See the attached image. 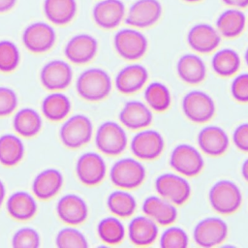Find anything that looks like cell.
<instances>
[{
  "instance_id": "cell-22",
  "label": "cell",
  "mask_w": 248,
  "mask_h": 248,
  "mask_svg": "<svg viewBox=\"0 0 248 248\" xmlns=\"http://www.w3.org/2000/svg\"><path fill=\"white\" fill-rule=\"evenodd\" d=\"M120 123L133 131H140L148 127L152 120V111L149 107L140 101L127 102L118 115Z\"/></svg>"
},
{
  "instance_id": "cell-30",
  "label": "cell",
  "mask_w": 248,
  "mask_h": 248,
  "mask_svg": "<svg viewBox=\"0 0 248 248\" xmlns=\"http://www.w3.org/2000/svg\"><path fill=\"white\" fill-rule=\"evenodd\" d=\"M43 121L40 113L32 108H23L16 111L13 119L16 133L23 138H33L42 129Z\"/></svg>"
},
{
  "instance_id": "cell-33",
  "label": "cell",
  "mask_w": 248,
  "mask_h": 248,
  "mask_svg": "<svg viewBox=\"0 0 248 248\" xmlns=\"http://www.w3.org/2000/svg\"><path fill=\"white\" fill-rule=\"evenodd\" d=\"M24 144L20 138L14 134L0 137V164L5 167L17 165L24 156Z\"/></svg>"
},
{
  "instance_id": "cell-32",
  "label": "cell",
  "mask_w": 248,
  "mask_h": 248,
  "mask_svg": "<svg viewBox=\"0 0 248 248\" xmlns=\"http://www.w3.org/2000/svg\"><path fill=\"white\" fill-rule=\"evenodd\" d=\"M241 65V59L237 51L232 48H221L216 51L211 59V67L214 73L222 78L234 76Z\"/></svg>"
},
{
  "instance_id": "cell-39",
  "label": "cell",
  "mask_w": 248,
  "mask_h": 248,
  "mask_svg": "<svg viewBox=\"0 0 248 248\" xmlns=\"http://www.w3.org/2000/svg\"><path fill=\"white\" fill-rule=\"evenodd\" d=\"M162 248H186L189 244V237L185 230L176 226H170L160 236Z\"/></svg>"
},
{
  "instance_id": "cell-2",
  "label": "cell",
  "mask_w": 248,
  "mask_h": 248,
  "mask_svg": "<svg viewBox=\"0 0 248 248\" xmlns=\"http://www.w3.org/2000/svg\"><path fill=\"white\" fill-rule=\"evenodd\" d=\"M208 201L214 211L222 215H230L240 207L242 193L234 182L221 179L211 186L208 192Z\"/></svg>"
},
{
  "instance_id": "cell-16",
  "label": "cell",
  "mask_w": 248,
  "mask_h": 248,
  "mask_svg": "<svg viewBox=\"0 0 248 248\" xmlns=\"http://www.w3.org/2000/svg\"><path fill=\"white\" fill-rule=\"evenodd\" d=\"M189 46L198 53H210L217 49L221 43V35L209 23H197L187 33Z\"/></svg>"
},
{
  "instance_id": "cell-7",
  "label": "cell",
  "mask_w": 248,
  "mask_h": 248,
  "mask_svg": "<svg viewBox=\"0 0 248 248\" xmlns=\"http://www.w3.org/2000/svg\"><path fill=\"white\" fill-rule=\"evenodd\" d=\"M170 166L177 173L185 177H193L202 172L204 168V160L196 147L188 143H181L172 149Z\"/></svg>"
},
{
  "instance_id": "cell-48",
  "label": "cell",
  "mask_w": 248,
  "mask_h": 248,
  "mask_svg": "<svg viewBox=\"0 0 248 248\" xmlns=\"http://www.w3.org/2000/svg\"><path fill=\"white\" fill-rule=\"evenodd\" d=\"M244 60H245V63L248 67V47H247V49L245 50V53H244Z\"/></svg>"
},
{
  "instance_id": "cell-37",
  "label": "cell",
  "mask_w": 248,
  "mask_h": 248,
  "mask_svg": "<svg viewBox=\"0 0 248 248\" xmlns=\"http://www.w3.org/2000/svg\"><path fill=\"white\" fill-rule=\"evenodd\" d=\"M20 62V52L17 46L9 40L0 41V72L12 73Z\"/></svg>"
},
{
  "instance_id": "cell-36",
  "label": "cell",
  "mask_w": 248,
  "mask_h": 248,
  "mask_svg": "<svg viewBox=\"0 0 248 248\" xmlns=\"http://www.w3.org/2000/svg\"><path fill=\"white\" fill-rule=\"evenodd\" d=\"M99 238L106 244L116 245L122 242L125 237V228L120 219L116 216L103 218L97 225Z\"/></svg>"
},
{
  "instance_id": "cell-3",
  "label": "cell",
  "mask_w": 248,
  "mask_h": 248,
  "mask_svg": "<svg viewBox=\"0 0 248 248\" xmlns=\"http://www.w3.org/2000/svg\"><path fill=\"white\" fill-rule=\"evenodd\" d=\"M146 171L144 166L134 158H122L116 161L110 170L111 183L123 190H133L140 187L145 179Z\"/></svg>"
},
{
  "instance_id": "cell-45",
  "label": "cell",
  "mask_w": 248,
  "mask_h": 248,
  "mask_svg": "<svg viewBox=\"0 0 248 248\" xmlns=\"http://www.w3.org/2000/svg\"><path fill=\"white\" fill-rule=\"evenodd\" d=\"M16 4V0H0V14L11 11Z\"/></svg>"
},
{
  "instance_id": "cell-23",
  "label": "cell",
  "mask_w": 248,
  "mask_h": 248,
  "mask_svg": "<svg viewBox=\"0 0 248 248\" xmlns=\"http://www.w3.org/2000/svg\"><path fill=\"white\" fill-rule=\"evenodd\" d=\"M142 212L157 225L170 226L177 219L175 204L160 196H149L142 202Z\"/></svg>"
},
{
  "instance_id": "cell-1",
  "label": "cell",
  "mask_w": 248,
  "mask_h": 248,
  "mask_svg": "<svg viewBox=\"0 0 248 248\" xmlns=\"http://www.w3.org/2000/svg\"><path fill=\"white\" fill-rule=\"evenodd\" d=\"M112 83L109 75L101 68H89L78 78L76 89L80 98L88 102H100L111 91Z\"/></svg>"
},
{
  "instance_id": "cell-11",
  "label": "cell",
  "mask_w": 248,
  "mask_h": 248,
  "mask_svg": "<svg viewBox=\"0 0 248 248\" xmlns=\"http://www.w3.org/2000/svg\"><path fill=\"white\" fill-rule=\"evenodd\" d=\"M162 11L159 0H137L128 9L124 21L137 29L148 28L158 22Z\"/></svg>"
},
{
  "instance_id": "cell-34",
  "label": "cell",
  "mask_w": 248,
  "mask_h": 248,
  "mask_svg": "<svg viewBox=\"0 0 248 248\" xmlns=\"http://www.w3.org/2000/svg\"><path fill=\"white\" fill-rule=\"evenodd\" d=\"M107 206L109 211L118 218L131 217L137 209L135 197L127 190H116L111 192L107 199Z\"/></svg>"
},
{
  "instance_id": "cell-40",
  "label": "cell",
  "mask_w": 248,
  "mask_h": 248,
  "mask_svg": "<svg viewBox=\"0 0 248 248\" xmlns=\"http://www.w3.org/2000/svg\"><path fill=\"white\" fill-rule=\"evenodd\" d=\"M40 243L39 232L31 227L18 229L12 237V246L15 248H37Z\"/></svg>"
},
{
  "instance_id": "cell-24",
  "label": "cell",
  "mask_w": 248,
  "mask_h": 248,
  "mask_svg": "<svg viewBox=\"0 0 248 248\" xmlns=\"http://www.w3.org/2000/svg\"><path fill=\"white\" fill-rule=\"evenodd\" d=\"M63 185V175L59 170L49 168L40 171L32 182V192L34 196L46 201L58 194Z\"/></svg>"
},
{
  "instance_id": "cell-44",
  "label": "cell",
  "mask_w": 248,
  "mask_h": 248,
  "mask_svg": "<svg viewBox=\"0 0 248 248\" xmlns=\"http://www.w3.org/2000/svg\"><path fill=\"white\" fill-rule=\"evenodd\" d=\"M224 4L231 8L245 9L248 7V0H221Z\"/></svg>"
},
{
  "instance_id": "cell-10",
  "label": "cell",
  "mask_w": 248,
  "mask_h": 248,
  "mask_svg": "<svg viewBox=\"0 0 248 248\" xmlns=\"http://www.w3.org/2000/svg\"><path fill=\"white\" fill-rule=\"evenodd\" d=\"M229 228L227 223L218 217H206L194 228L193 238L197 245L210 248L222 244L228 237Z\"/></svg>"
},
{
  "instance_id": "cell-9",
  "label": "cell",
  "mask_w": 248,
  "mask_h": 248,
  "mask_svg": "<svg viewBox=\"0 0 248 248\" xmlns=\"http://www.w3.org/2000/svg\"><path fill=\"white\" fill-rule=\"evenodd\" d=\"M181 108L186 118L197 124L211 120L216 109L212 97L201 90L188 92L182 99Z\"/></svg>"
},
{
  "instance_id": "cell-6",
  "label": "cell",
  "mask_w": 248,
  "mask_h": 248,
  "mask_svg": "<svg viewBox=\"0 0 248 248\" xmlns=\"http://www.w3.org/2000/svg\"><path fill=\"white\" fill-rule=\"evenodd\" d=\"M95 144L103 154L117 156L127 147V134L120 124L114 121H106L97 129Z\"/></svg>"
},
{
  "instance_id": "cell-13",
  "label": "cell",
  "mask_w": 248,
  "mask_h": 248,
  "mask_svg": "<svg viewBox=\"0 0 248 248\" xmlns=\"http://www.w3.org/2000/svg\"><path fill=\"white\" fill-rule=\"evenodd\" d=\"M22 43L33 53L48 51L55 44L56 33L53 27L44 21L30 23L22 32Z\"/></svg>"
},
{
  "instance_id": "cell-18",
  "label": "cell",
  "mask_w": 248,
  "mask_h": 248,
  "mask_svg": "<svg viewBox=\"0 0 248 248\" xmlns=\"http://www.w3.org/2000/svg\"><path fill=\"white\" fill-rule=\"evenodd\" d=\"M126 16V8L122 0H100L92 10V17L96 25L102 29L111 30L119 26Z\"/></svg>"
},
{
  "instance_id": "cell-43",
  "label": "cell",
  "mask_w": 248,
  "mask_h": 248,
  "mask_svg": "<svg viewBox=\"0 0 248 248\" xmlns=\"http://www.w3.org/2000/svg\"><path fill=\"white\" fill-rule=\"evenodd\" d=\"M232 140L237 149L248 153V122L241 123L234 129Z\"/></svg>"
},
{
  "instance_id": "cell-20",
  "label": "cell",
  "mask_w": 248,
  "mask_h": 248,
  "mask_svg": "<svg viewBox=\"0 0 248 248\" xmlns=\"http://www.w3.org/2000/svg\"><path fill=\"white\" fill-rule=\"evenodd\" d=\"M148 71L143 65L133 63L123 67L117 73L114 84L118 92L130 95L142 89L148 80Z\"/></svg>"
},
{
  "instance_id": "cell-28",
  "label": "cell",
  "mask_w": 248,
  "mask_h": 248,
  "mask_svg": "<svg viewBox=\"0 0 248 248\" xmlns=\"http://www.w3.org/2000/svg\"><path fill=\"white\" fill-rule=\"evenodd\" d=\"M246 16L240 9L229 8L219 15L216 19V29L222 37L233 39L245 29Z\"/></svg>"
},
{
  "instance_id": "cell-14",
  "label": "cell",
  "mask_w": 248,
  "mask_h": 248,
  "mask_svg": "<svg viewBox=\"0 0 248 248\" xmlns=\"http://www.w3.org/2000/svg\"><path fill=\"white\" fill-rule=\"evenodd\" d=\"M76 173L85 186L100 184L107 173V165L103 157L96 152H85L76 163Z\"/></svg>"
},
{
  "instance_id": "cell-46",
  "label": "cell",
  "mask_w": 248,
  "mask_h": 248,
  "mask_svg": "<svg viewBox=\"0 0 248 248\" xmlns=\"http://www.w3.org/2000/svg\"><path fill=\"white\" fill-rule=\"evenodd\" d=\"M241 175L248 182V158L241 165Z\"/></svg>"
},
{
  "instance_id": "cell-8",
  "label": "cell",
  "mask_w": 248,
  "mask_h": 248,
  "mask_svg": "<svg viewBox=\"0 0 248 248\" xmlns=\"http://www.w3.org/2000/svg\"><path fill=\"white\" fill-rule=\"evenodd\" d=\"M157 194L175 205H182L191 197V185L185 176L179 173L166 172L155 180Z\"/></svg>"
},
{
  "instance_id": "cell-5",
  "label": "cell",
  "mask_w": 248,
  "mask_h": 248,
  "mask_svg": "<svg viewBox=\"0 0 248 248\" xmlns=\"http://www.w3.org/2000/svg\"><path fill=\"white\" fill-rule=\"evenodd\" d=\"M113 46L120 57L127 61H137L146 53L148 41L139 29L130 27L120 29L115 33Z\"/></svg>"
},
{
  "instance_id": "cell-35",
  "label": "cell",
  "mask_w": 248,
  "mask_h": 248,
  "mask_svg": "<svg viewBox=\"0 0 248 248\" xmlns=\"http://www.w3.org/2000/svg\"><path fill=\"white\" fill-rule=\"evenodd\" d=\"M143 96L149 108L157 112L166 111L171 104V95L169 88L159 81L149 83L145 87Z\"/></svg>"
},
{
  "instance_id": "cell-29",
  "label": "cell",
  "mask_w": 248,
  "mask_h": 248,
  "mask_svg": "<svg viewBox=\"0 0 248 248\" xmlns=\"http://www.w3.org/2000/svg\"><path fill=\"white\" fill-rule=\"evenodd\" d=\"M43 10L46 17L55 25L70 23L78 10L76 0H44Z\"/></svg>"
},
{
  "instance_id": "cell-15",
  "label": "cell",
  "mask_w": 248,
  "mask_h": 248,
  "mask_svg": "<svg viewBox=\"0 0 248 248\" xmlns=\"http://www.w3.org/2000/svg\"><path fill=\"white\" fill-rule=\"evenodd\" d=\"M73 70L69 63L60 60H50L46 63L40 72L42 85L48 91H61L72 82Z\"/></svg>"
},
{
  "instance_id": "cell-4",
  "label": "cell",
  "mask_w": 248,
  "mask_h": 248,
  "mask_svg": "<svg viewBox=\"0 0 248 248\" xmlns=\"http://www.w3.org/2000/svg\"><path fill=\"white\" fill-rule=\"evenodd\" d=\"M93 135V124L84 114H75L67 118L59 130L61 142L70 149L87 144Z\"/></svg>"
},
{
  "instance_id": "cell-12",
  "label": "cell",
  "mask_w": 248,
  "mask_h": 248,
  "mask_svg": "<svg viewBox=\"0 0 248 248\" xmlns=\"http://www.w3.org/2000/svg\"><path fill=\"white\" fill-rule=\"evenodd\" d=\"M165 147L163 136L156 130H140L132 139L130 148L135 157L144 161L155 160L162 154Z\"/></svg>"
},
{
  "instance_id": "cell-49",
  "label": "cell",
  "mask_w": 248,
  "mask_h": 248,
  "mask_svg": "<svg viewBox=\"0 0 248 248\" xmlns=\"http://www.w3.org/2000/svg\"><path fill=\"white\" fill-rule=\"evenodd\" d=\"M184 2H187V3H198V2H201L202 0H183Z\"/></svg>"
},
{
  "instance_id": "cell-26",
  "label": "cell",
  "mask_w": 248,
  "mask_h": 248,
  "mask_svg": "<svg viewBox=\"0 0 248 248\" xmlns=\"http://www.w3.org/2000/svg\"><path fill=\"white\" fill-rule=\"evenodd\" d=\"M178 78L185 83L196 85L202 82L206 77V66L197 54L185 53L176 63Z\"/></svg>"
},
{
  "instance_id": "cell-21",
  "label": "cell",
  "mask_w": 248,
  "mask_h": 248,
  "mask_svg": "<svg viewBox=\"0 0 248 248\" xmlns=\"http://www.w3.org/2000/svg\"><path fill=\"white\" fill-rule=\"evenodd\" d=\"M197 141L200 149L211 157L223 155L230 145L227 132L223 128L215 125L203 127L198 134Z\"/></svg>"
},
{
  "instance_id": "cell-31",
  "label": "cell",
  "mask_w": 248,
  "mask_h": 248,
  "mask_svg": "<svg viewBox=\"0 0 248 248\" xmlns=\"http://www.w3.org/2000/svg\"><path fill=\"white\" fill-rule=\"evenodd\" d=\"M71 101L63 93L52 91L46 95L42 102V112L44 116L52 122L62 121L71 111Z\"/></svg>"
},
{
  "instance_id": "cell-38",
  "label": "cell",
  "mask_w": 248,
  "mask_h": 248,
  "mask_svg": "<svg viewBox=\"0 0 248 248\" xmlns=\"http://www.w3.org/2000/svg\"><path fill=\"white\" fill-rule=\"evenodd\" d=\"M58 248H87L88 242L85 235L73 227L61 229L55 237Z\"/></svg>"
},
{
  "instance_id": "cell-25",
  "label": "cell",
  "mask_w": 248,
  "mask_h": 248,
  "mask_svg": "<svg viewBox=\"0 0 248 248\" xmlns=\"http://www.w3.org/2000/svg\"><path fill=\"white\" fill-rule=\"evenodd\" d=\"M159 234L158 225L146 215L134 217L128 226V237L136 246L153 244Z\"/></svg>"
},
{
  "instance_id": "cell-42",
  "label": "cell",
  "mask_w": 248,
  "mask_h": 248,
  "mask_svg": "<svg viewBox=\"0 0 248 248\" xmlns=\"http://www.w3.org/2000/svg\"><path fill=\"white\" fill-rule=\"evenodd\" d=\"M231 94L236 102L241 104L248 103V73L240 74L232 79Z\"/></svg>"
},
{
  "instance_id": "cell-27",
  "label": "cell",
  "mask_w": 248,
  "mask_h": 248,
  "mask_svg": "<svg viewBox=\"0 0 248 248\" xmlns=\"http://www.w3.org/2000/svg\"><path fill=\"white\" fill-rule=\"evenodd\" d=\"M6 207L9 215L17 221L30 220L38 210L35 198L25 191L13 193L7 200Z\"/></svg>"
},
{
  "instance_id": "cell-41",
  "label": "cell",
  "mask_w": 248,
  "mask_h": 248,
  "mask_svg": "<svg viewBox=\"0 0 248 248\" xmlns=\"http://www.w3.org/2000/svg\"><path fill=\"white\" fill-rule=\"evenodd\" d=\"M16 93L10 87L0 86V117L12 114L17 108Z\"/></svg>"
},
{
  "instance_id": "cell-19",
  "label": "cell",
  "mask_w": 248,
  "mask_h": 248,
  "mask_svg": "<svg viewBox=\"0 0 248 248\" xmlns=\"http://www.w3.org/2000/svg\"><path fill=\"white\" fill-rule=\"evenodd\" d=\"M56 213L63 223L70 226H77L82 224L87 219L88 206L80 196L67 194L57 202Z\"/></svg>"
},
{
  "instance_id": "cell-47",
  "label": "cell",
  "mask_w": 248,
  "mask_h": 248,
  "mask_svg": "<svg viewBox=\"0 0 248 248\" xmlns=\"http://www.w3.org/2000/svg\"><path fill=\"white\" fill-rule=\"evenodd\" d=\"M5 196H6V188H5V185L2 182V180L0 179V207L5 200Z\"/></svg>"
},
{
  "instance_id": "cell-17",
  "label": "cell",
  "mask_w": 248,
  "mask_h": 248,
  "mask_svg": "<svg viewBox=\"0 0 248 248\" xmlns=\"http://www.w3.org/2000/svg\"><path fill=\"white\" fill-rule=\"evenodd\" d=\"M98 42L95 37L81 33L73 36L64 47V54L67 59L78 65L90 62L97 54Z\"/></svg>"
}]
</instances>
